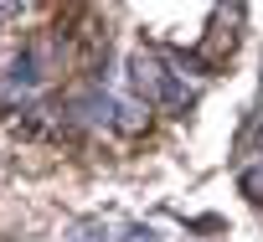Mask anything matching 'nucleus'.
<instances>
[{
  "instance_id": "obj_3",
  "label": "nucleus",
  "mask_w": 263,
  "mask_h": 242,
  "mask_svg": "<svg viewBox=\"0 0 263 242\" xmlns=\"http://www.w3.org/2000/svg\"><path fill=\"white\" fill-rule=\"evenodd\" d=\"M67 242H108V227H103L98 216H88V221H72V227H67Z\"/></svg>"
},
{
  "instance_id": "obj_5",
  "label": "nucleus",
  "mask_w": 263,
  "mask_h": 242,
  "mask_svg": "<svg viewBox=\"0 0 263 242\" xmlns=\"http://www.w3.org/2000/svg\"><path fill=\"white\" fill-rule=\"evenodd\" d=\"M119 242H160V232H155V227H140V221H135V227H124V237H119Z\"/></svg>"
},
{
  "instance_id": "obj_1",
  "label": "nucleus",
  "mask_w": 263,
  "mask_h": 242,
  "mask_svg": "<svg viewBox=\"0 0 263 242\" xmlns=\"http://www.w3.org/2000/svg\"><path fill=\"white\" fill-rule=\"evenodd\" d=\"M129 77H135V88H140L145 103H160V108H171V113H186V108H191V88H186V77L171 72V67H165L160 57H150V52H135Z\"/></svg>"
},
{
  "instance_id": "obj_4",
  "label": "nucleus",
  "mask_w": 263,
  "mask_h": 242,
  "mask_svg": "<svg viewBox=\"0 0 263 242\" xmlns=\"http://www.w3.org/2000/svg\"><path fill=\"white\" fill-rule=\"evenodd\" d=\"M242 191H248V201L263 206V165H242Z\"/></svg>"
},
{
  "instance_id": "obj_2",
  "label": "nucleus",
  "mask_w": 263,
  "mask_h": 242,
  "mask_svg": "<svg viewBox=\"0 0 263 242\" xmlns=\"http://www.w3.org/2000/svg\"><path fill=\"white\" fill-rule=\"evenodd\" d=\"M145 118H150V103H145V98H124L119 113H114V124L135 134V129H145Z\"/></svg>"
}]
</instances>
